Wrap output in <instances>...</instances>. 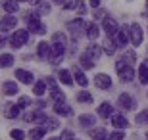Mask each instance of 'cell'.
<instances>
[{
	"label": "cell",
	"mask_w": 148,
	"mask_h": 140,
	"mask_svg": "<svg viewBox=\"0 0 148 140\" xmlns=\"http://www.w3.org/2000/svg\"><path fill=\"white\" fill-rule=\"evenodd\" d=\"M52 61H58L62 56L66 54V35L64 33H54L52 35Z\"/></svg>",
	"instance_id": "6da1fadb"
},
{
	"label": "cell",
	"mask_w": 148,
	"mask_h": 140,
	"mask_svg": "<svg viewBox=\"0 0 148 140\" xmlns=\"http://www.w3.org/2000/svg\"><path fill=\"white\" fill-rule=\"evenodd\" d=\"M27 29H29V33H35V35H44V33H46V25H44V23H40V19H38V14L29 16Z\"/></svg>",
	"instance_id": "7a4b0ae2"
},
{
	"label": "cell",
	"mask_w": 148,
	"mask_h": 140,
	"mask_svg": "<svg viewBox=\"0 0 148 140\" xmlns=\"http://www.w3.org/2000/svg\"><path fill=\"white\" fill-rule=\"evenodd\" d=\"M27 40H29V31H25V29H17L16 33H12V37H10V44L14 48L23 46Z\"/></svg>",
	"instance_id": "3957f363"
},
{
	"label": "cell",
	"mask_w": 148,
	"mask_h": 140,
	"mask_svg": "<svg viewBox=\"0 0 148 140\" xmlns=\"http://www.w3.org/2000/svg\"><path fill=\"white\" fill-rule=\"evenodd\" d=\"M129 40H131V27H121L119 31H117V35H115L114 42L119 46V48H125L127 44H129Z\"/></svg>",
	"instance_id": "277c9868"
},
{
	"label": "cell",
	"mask_w": 148,
	"mask_h": 140,
	"mask_svg": "<svg viewBox=\"0 0 148 140\" xmlns=\"http://www.w3.org/2000/svg\"><path fill=\"white\" fill-rule=\"evenodd\" d=\"M129 27H131V42H133V46H140V44H143V38H144L143 27H140L138 23H133V25H129Z\"/></svg>",
	"instance_id": "5b68a950"
},
{
	"label": "cell",
	"mask_w": 148,
	"mask_h": 140,
	"mask_svg": "<svg viewBox=\"0 0 148 140\" xmlns=\"http://www.w3.org/2000/svg\"><path fill=\"white\" fill-rule=\"evenodd\" d=\"M46 85H48V88H50V98H52L54 102H66V96H64V94H62V90L56 86V83H54V79H52V77H48Z\"/></svg>",
	"instance_id": "8992f818"
},
{
	"label": "cell",
	"mask_w": 148,
	"mask_h": 140,
	"mask_svg": "<svg viewBox=\"0 0 148 140\" xmlns=\"http://www.w3.org/2000/svg\"><path fill=\"white\" fill-rule=\"evenodd\" d=\"M102 27H104V33L108 35V38H115V35H117V31H119L117 23H115L112 17H106L104 23H102Z\"/></svg>",
	"instance_id": "52a82bcc"
},
{
	"label": "cell",
	"mask_w": 148,
	"mask_h": 140,
	"mask_svg": "<svg viewBox=\"0 0 148 140\" xmlns=\"http://www.w3.org/2000/svg\"><path fill=\"white\" fill-rule=\"evenodd\" d=\"M94 86H98V88H102V90L110 88V86H112L110 75H106V73H98V75L94 77Z\"/></svg>",
	"instance_id": "ba28073f"
},
{
	"label": "cell",
	"mask_w": 148,
	"mask_h": 140,
	"mask_svg": "<svg viewBox=\"0 0 148 140\" xmlns=\"http://www.w3.org/2000/svg\"><path fill=\"white\" fill-rule=\"evenodd\" d=\"M23 119L27 123H44L46 121V115H44V111H29V113L23 115Z\"/></svg>",
	"instance_id": "9c48e42d"
},
{
	"label": "cell",
	"mask_w": 148,
	"mask_h": 140,
	"mask_svg": "<svg viewBox=\"0 0 148 140\" xmlns=\"http://www.w3.org/2000/svg\"><path fill=\"white\" fill-rule=\"evenodd\" d=\"M37 54H38V58H40V59H50V58H52V44H48V42H38Z\"/></svg>",
	"instance_id": "30bf717a"
},
{
	"label": "cell",
	"mask_w": 148,
	"mask_h": 140,
	"mask_svg": "<svg viewBox=\"0 0 148 140\" xmlns=\"http://www.w3.org/2000/svg\"><path fill=\"white\" fill-rule=\"evenodd\" d=\"M117 73H119V79L123 83H129V81H133V79H135V71H133L131 65H123V67H119V69H117Z\"/></svg>",
	"instance_id": "8fae6325"
},
{
	"label": "cell",
	"mask_w": 148,
	"mask_h": 140,
	"mask_svg": "<svg viewBox=\"0 0 148 140\" xmlns=\"http://www.w3.org/2000/svg\"><path fill=\"white\" fill-rule=\"evenodd\" d=\"M119 106L123 109H127V111H131V109H135V100H133L131 94H127V92H123L119 96Z\"/></svg>",
	"instance_id": "7c38bea8"
},
{
	"label": "cell",
	"mask_w": 148,
	"mask_h": 140,
	"mask_svg": "<svg viewBox=\"0 0 148 140\" xmlns=\"http://www.w3.org/2000/svg\"><path fill=\"white\" fill-rule=\"evenodd\" d=\"M54 111L58 113V115H64V117H69V115H73V109L69 108L66 102H54Z\"/></svg>",
	"instance_id": "4fadbf2b"
},
{
	"label": "cell",
	"mask_w": 148,
	"mask_h": 140,
	"mask_svg": "<svg viewBox=\"0 0 148 140\" xmlns=\"http://www.w3.org/2000/svg\"><path fill=\"white\" fill-rule=\"evenodd\" d=\"M112 125H114L115 129H127V127H129V121L125 119V115L114 113V115H112Z\"/></svg>",
	"instance_id": "5bb4252c"
},
{
	"label": "cell",
	"mask_w": 148,
	"mask_h": 140,
	"mask_svg": "<svg viewBox=\"0 0 148 140\" xmlns=\"http://www.w3.org/2000/svg\"><path fill=\"white\" fill-rule=\"evenodd\" d=\"M16 79H19L23 85H33L35 77H33V73H29L25 69H16Z\"/></svg>",
	"instance_id": "9a60e30c"
},
{
	"label": "cell",
	"mask_w": 148,
	"mask_h": 140,
	"mask_svg": "<svg viewBox=\"0 0 148 140\" xmlns=\"http://www.w3.org/2000/svg\"><path fill=\"white\" fill-rule=\"evenodd\" d=\"M17 25V17H14L12 14H8L6 17H2V33H8L10 29H14Z\"/></svg>",
	"instance_id": "2e32d148"
},
{
	"label": "cell",
	"mask_w": 148,
	"mask_h": 140,
	"mask_svg": "<svg viewBox=\"0 0 148 140\" xmlns=\"http://www.w3.org/2000/svg\"><path fill=\"white\" fill-rule=\"evenodd\" d=\"M2 92L6 96H16V94H19V88H17V85L14 81H6L2 85Z\"/></svg>",
	"instance_id": "e0dca14e"
},
{
	"label": "cell",
	"mask_w": 148,
	"mask_h": 140,
	"mask_svg": "<svg viewBox=\"0 0 148 140\" xmlns=\"http://www.w3.org/2000/svg\"><path fill=\"white\" fill-rule=\"evenodd\" d=\"M19 111H21V106H19V104H8V106H6V111H4V117L14 119V117L19 115Z\"/></svg>",
	"instance_id": "ac0fdd59"
},
{
	"label": "cell",
	"mask_w": 148,
	"mask_h": 140,
	"mask_svg": "<svg viewBox=\"0 0 148 140\" xmlns=\"http://www.w3.org/2000/svg\"><path fill=\"white\" fill-rule=\"evenodd\" d=\"M102 52H104V50H102V46H98L96 42H92V44H90V46L87 48V52H85V54H87L90 59H98Z\"/></svg>",
	"instance_id": "d6986e66"
},
{
	"label": "cell",
	"mask_w": 148,
	"mask_h": 140,
	"mask_svg": "<svg viewBox=\"0 0 148 140\" xmlns=\"http://www.w3.org/2000/svg\"><path fill=\"white\" fill-rule=\"evenodd\" d=\"M98 115L100 117H110V115H114V108H112V104L110 102H102L100 104V108H98Z\"/></svg>",
	"instance_id": "ffe728a7"
},
{
	"label": "cell",
	"mask_w": 148,
	"mask_h": 140,
	"mask_svg": "<svg viewBox=\"0 0 148 140\" xmlns=\"http://www.w3.org/2000/svg\"><path fill=\"white\" fill-rule=\"evenodd\" d=\"M79 125L88 129V127H94L96 125V117L94 115H79Z\"/></svg>",
	"instance_id": "44dd1931"
},
{
	"label": "cell",
	"mask_w": 148,
	"mask_h": 140,
	"mask_svg": "<svg viewBox=\"0 0 148 140\" xmlns=\"http://www.w3.org/2000/svg\"><path fill=\"white\" fill-rule=\"evenodd\" d=\"M58 79H60V83H64L66 86H71L75 77H71V73H69L67 69H62L60 73H58Z\"/></svg>",
	"instance_id": "7402d4cb"
},
{
	"label": "cell",
	"mask_w": 148,
	"mask_h": 140,
	"mask_svg": "<svg viewBox=\"0 0 148 140\" xmlns=\"http://www.w3.org/2000/svg\"><path fill=\"white\" fill-rule=\"evenodd\" d=\"M138 81L143 83V85L148 83V61H143L140 67H138Z\"/></svg>",
	"instance_id": "603a6c76"
},
{
	"label": "cell",
	"mask_w": 148,
	"mask_h": 140,
	"mask_svg": "<svg viewBox=\"0 0 148 140\" xmlns=\"http://www.w3.org/2000/svg\"><path fill=\"white\" fill-rule=\"evenodd\" d=\"M98 35H100L98 25H96V23H88V25H87V37L90 38V40H96Z\"/></svg>",
	"instance_id": "cb8c5ba5"
},
{
	"label": "cell",
	"mask_w": 148,
	"mask_h": 140,
	"mask_svg": "<svg viewBox=\"0 0 148 140\" xmlns=\"http://www.w3.org/2000/svg\"><path fill=\"white\" fill-rule=\"evenodd\" d=\"M2 6H4V10L8 12V14H16V12L19 10V2H16V0H4Z\"/></svg>",
	"instance_id": "d4e9b609"
},
{
	"label": "cell",
	"mask_w": 148,
	"mask_h": 140,
	"mask_svg": "<svg viewBox=\"0 0 148 140\" xmlns=\"http://www.w3.org/2000/svg\"><path fill=\"white\" fill-rule=\"evenodd\" d=\"M46 135V129L44 127H37V129H31V132H29V136H31V140H42V136Z\"/></svg>",
	"instance_id": "484cf974"
},
{
	"label": "cell",
	"mask_w": 148,
	"mask_h": 140,
	"mask_svg": "<svg viewBox=\"0 0 148 140\" xmlns=\"http://www.w3.org/2000/svg\"><path fill=\"white\" fill-rule=\"evenodd\" d=\"M115 46H117V44H115L114 40H112V38H108V40H106V42L102 44V50H104V52H106L108 56H114V54H115Z\"/></svg>",
	"instance_id": "4316f807"
},
{
	"label": "cell",
	"mask_w": 148,
	"mask_h": 140,
	"mask_svg": "<svg viewBox=\"0 0 148 140\" xmlns=\"http://www.w3.org/2000/svg\"><path fill=\"white\" fill-rule=\"evenodd\" d=\"M90 138H92V140H106V138H108L106 129H92V130H90Z\"/></svg>",
	"instance_id": "83f0119b"
},
{
	"label": "cell",
	"mask_w": 148,
	"mask_h": 140,
	"mask_svg": "<svg viewBox=\"0 0 148 140\" xmlns=\"http://www.w3.org/2000/svg\"><path fill=\"white\" fill-rule=\"evenodd\" d=\"M79 65H81L83 69H90L94 65V59H90L87 54H81V58H79Z\"/></svg>",
	"instance_id": "f1b7e54d"
},
{
	"label": "cell",
	"mask_w": 148,
	"mask_h": 140,
	"mask_svg": "<svg viewBox=\"0 0 148 140\" xmlns=\"http://www.w3.org/2000/svg\"><path fill=\"white\" fill-rule=\"evenodd\" d=\"M75 81L79 83V86H87V85H88V79L85 77V73H83L79 67L75 69Z\"/></svg>",
	"instance_id": "f546056e"
},
{
	"label": "cell",
	"mask_w": 148,
	"mask_h": 140,
	"mask_svg": "<svg viewBox=\"0 0 148 140\" xmlns=\"http://www.w3.org/2000/svg\"><path fill=\"white\" fill-rule=\"evenodd\" d=\"M77 100H79V102H83V104H90V102H92V96H90V92L83 90V92H79V94H77Z\"/></svg>",
	"instance_id": "4dcf8cb0"
},
{
	"label": "cell",
	"mask_w": 148,
	"mask_h": 140,
	"mask_svg": "<svg viewBox=\"0 0 148 140\" xmlns=\"http://www.w3.org/2000/svg\"><path fill=\"white\" fill-rule=\"evenodd\" d=\"M58 127H60V123H58V121H56V119H52V117H46V121H44V129L46 130H56L58 129Z\"/></svg>",
	"instance_id": "1f68e13d"
},
{
	"label": "cell",
	"mask_w": 148,
	"mask_h": 140,
	"mask_svg": "<svg viewBox=\"0 0 148 140\" xmlns=\"http://www.w3.org/2000/svg\"><path fill=\"white\" fill-rule=\"evenodd\" d=\"M44 88H46V81H37L35 83V88H33V94L40 96V94H44Z\"/></svg>",
	"instance_id": "d6a6232c"
},
{
	"label": "cell",
	"mask_w": 148,
	"mask_h": 140,
	"mask_svg": "<svg viewBox=\"0 0 148 140\" xmlns=\"http://www.w3.org/2000/svg\"><path fill=\"white\" fill-rule=\"evenodd\" d=\"M37 14L38 16H40V14H50V4L46 0H42L40 4H37Z\"/></svg>",
	"instance_id": "836d02e7"
},
{
	"label": "cell",
	"mask_w": 148,
	"mask_h": 140,
	"mask_svg": "<svg viewBox=\"0 0 148 140\" xmlns=\"http://www.w3.org/2000/svg\"><path fill=\"white\" fill-rule=\"evenodd\" d=\"M137 125H148V111L146 109L137 115Z\"/></svg>",
	"instance_id": "e575fe53"
},
{
	"label": "cell",
	"mask_w": 148,
	"mask_h": 140,
	"mask_svg": "<svg viewBox=\"0 0 148 140\" xmlns=\"http://www.w3.org/2000/svg\"><path fill=\"white\" fill-rule=\"evenodd\" d=\"M0 61H2V67H10V65L14 64V56L12 54H2V59H0Z\"/></svg>",
	"instance_id": "d590c367"
},
{
	"label": "cell",
	"mask_w": 148,
	"mask_h": 140,
	"mask_svg": "<svg viewBox=\"0 0 148 140\" xmlns=\"http://www.w3.org/2000/svg\"><path fill=\"white\" fill-rule=\"evenodd\" d=\"M10 136L14 140H23V138H25V132H23V130H19V129H14L10 132Z\"/></svg>",
	"instance_id": "8d00e7d4"
},
{
	"label": "cell",
	"mask_w": 148,
	"mask_h": 140,
	"mask_svg": "<svg viewBox=\"0 0 148 140\" xmlns=\"http://www.w3.org/2000/svg\"><path fill=\"white\" fill-rule=\"evenodd\" d=\"M121 59H123V61H125L127 65H131L133 61H135V52H133V50H129V52H127V54L123 56V58H121Z\"/></svg>",
	"instance_id": "74e56055"
},
{
	"label": "cell",
	"mask_w": 148,
	"mask_h": 140,
	"mask_svg": "<svg viewBox=\"0 0 148 140\" xmlns=\"http://www.w3.org/2000/svg\"><path fill=\"white\" fill-rule=\"evenodd\" d=\"M77 6H79V0H67L66 2V10H77Z\"/></svg>",
	"instance_id": "f35d334b"
},
{
	"label": "cell",
	"mask_w": 148,
	"mask_h": 140,
	"mask_svg": "<svg viewBox=\"0 0 148 140\" xmlns=\"http://www.w3.org/2000/svg\"><path fill=\"white\" fill-rule=\"evenodd\" d=\"M125 138V135L121 132V130H117V132H112L110 136H108V140H123Z\"/></svg>",
	"instance_id": "ab89813d"
},
{
	"label": "cell",
	"mask_w": 148,
	"mask_h": 140,
	"mask_svg": "<svg viewBox=\"0 0 148 140\" xmlns=\"http://www.w3.org/2000/svg\"><path fill=\"white\" fill-rule=\"evenodd\" d=\"M17 104H19L21 108H25V106H31V98H27V96H21Z\"/></svg>",
	"instance_id": "60d3db41"
},
{
	"label": "cell",
	"mask_w": 148,
	"mask_h": 140,
	"mask_svg": "<svg viewBox=\"0 0 148 140\" xmlns=\"http://www.w3.org/2000/svg\"><path fill=\"white\" fill-rule=\"evenodd\" d=\"M60 140H73V132H71V130H64Z\"/></svg>",
	"instance_id": "b9f144b4"
},
{
	"label": "cell",
	"mask_w": 148,
	"mask_h": 140,
	"mask_svg": "<svg viewBox=\"0 0 148 140\" xmlns=\"http://www.w3.org/2000/svg\"><path fill=\"white\" fill-rule=\"evenodd\" d=\"M77 12H79L81 16H85V12H87V8H85V2H83V0H79V6H77Z\"/></svg>",
	"instance_id": "7bdbcfd3"
},
{
	"label": "cell",
	"mask_w": 148,
	"mask_h": 140,
	"mask_svg": "<svg viewBox=\"0 0 148 140\" xmlns=\"http://www.w3.org/2000/svg\"><path fill=\"white\" fill-rule=\"evenodd\" d=\"M94 19H106V17H104V10H100V8H98V10L94 12Z\"/></svg>",
	"instance_id": "ee69618b"
},
{
	"label": "cell",
	"mask_w": 148,
	"mask_h": 140,
	"mask_svg": "<svg viewBox=\"0 0 148 140\" xmlns=\"http://www.w3.org/2000/svg\"><path fill=\"white\" fill-rule=\"evenodd\" d=\"M90 6H92V8H96V10H98V8H100V0H90Z\"/></svg>",
	"instance_id": "f6af8a7d"
},
{
	"label": "cell",
	"mask_w": 148,
	"mask_h": 140,
	"mask_svg": "<svg viewBox=\"0 0 148 140\" xmlns=\"http://www.w3.org/2000/svg\"><path fill=\"white\" fill-rule=\"evenodd\" d=\"M42 0H31V4H40Z\"/></svg>",
	"instance_id": "bcb514c9"
},
{
	"label": "cell",
	"mask_w": 148,
	"mask_h": 140,
	"mask_svg": "<svg viewBox=\"0 0 148 140\" xmlns=\"http://www.w3.org/2000/svg\"><path fill=\"white\" fill-rule=\"evenodd\" d=\"M52 2H58V4H64L66 0H52Z\"/></svg>",
	"instance_id": "7dc6e473"
},
{
	"label": "cell",
	"mask_w": 148,
	"mask_h": 140,
	"mask_svg": "<svg viewBox=\"0 0 148 140\" xmlns=\"http://www.w3.org/2000/svg\"><path fill=\"white\" fill-rule=\"evenodd\" d=\"M16 2H27V0H16Z\"/></svg>",
	"instance_id": "c3c4849f"
},
{
	"label": "cell",
	"mask_w": 148,
	"mask_h": 140,
	"mask_svg": "<svg viewBox=\"0 0 148 140\" xmlns=\"http://www.w3.org/2000/svg\"><path fill=\"white\" fill-rule=\"evenodd\" d=\"M48 140H60V138H48Z\"/></svg>",
	"instance_id": "681fc988"
},
{
	"label": "cell",
	"mask_w": 148,
	"mask_h": 140,
	"mask_svg": "<svg viewBox=\"0 0 148 140\" xmlns=\"http://www.w3.org/2000/svg\"><path fill=\"white\" fill-rule=\"evenodd\" d=\"M146 8H148V0H146Z\"/></svg>",
	"instance_id": "f907efd6"
},
{
	"label": "cell",
	"mask_w": 148,
	"mask_h": 140,
	"mask_svg": "<svg viewBox=\"0 0 148 140\" xmlns=\"http://www.w3.org/2000/svg\"><path fill=\"white\" fill-rule=\"evenodd\" d=\"M146 136H148V132H146Z\"/></svg>",
	"instance_id": "816d5d0a"
}]
</instances>
